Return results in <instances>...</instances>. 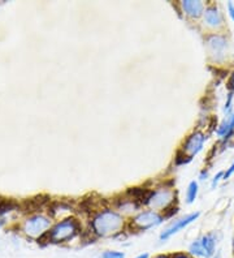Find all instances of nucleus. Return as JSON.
Wrapping results in <instances>:
<instances>
[{
	"instance_id": "a211bd4d",
	"label": "nucleus",
	"mask_w": 234,
	"mask_h": 258,
	"mask_svg": "<svg viewBox=\"0 0 234 258\" xmlns=\"http://www.w3.org/2000/svg\"><path fill=\"white\" fill-rule=\"evenodd\" d=\"M221 179H224V172H218L217 175L214 176V180H212V188H214L218 184V181Z\"/></svg>"
},
{
	"instance_id": "9d476101",
	"label": "nucleus",
	"mask_w": 234,
	"mask_h": 258,
	"mask_svg": "<svg viewBox=\"0 0 234 258\" xmlns=\"http://www.w3.org/2000/svg\"><path fill=\"white\" fill-rule=\"evenodd\" d=\"M203 19H204V23L207 26L212 27V29H218L220 26H222V22H224L222 13L220 12L217 5H214V4L206 7V11L203 13Z\"/></svg>"
},
{
	"instance_id": "5701e85b",
	"label": "nucleus",
	"mask_w": 234,
	"mask_h": 258,
	"mask_svg": "<svg viewBox=\"0 0 234 258\" xmlns=\"http://www.w3.org/2000/svg\"><path fill=\"white\" fill-rule=\"evenodd\" d=\"M152 258H171V254H157Z\"/></svg>"
},
{
	"instance_id": "2eb2a0df",
	"label": "nucleus",
	"mask_w": 234,
	"mask_h": 258,
	"mask_svg": "<svg viewBox=\"0 0 234 258\" xmlns=\"http://www.w3.org/2000/svg\"><path fill=\"white\" fill-rule=\"evenodd\" d=\"M190 160H191V158H189V156H187L186 154L182 151V150H178V151H177V154H176L175 162H176V164H178V166H181V164L189 163Z\"/></svg>"
},
{
	"instance_id": "1a4fd4ad",
	"label": "nucleus",
	"mask_w": 234,
	"mask_h": 258,
	"mask_svg": "<svg viewBox=\"0 0 234 258\" xmlns=\"http://www.w3.org/2000/svg\"><path fill=\"white\" fill-rule=\"evenodd\" d=\"M199 215H200V213H193V214L186 215V216H183V218L178 219V220H175L171 226L168 227L167 230H164L163 232H161V235H160V241H167L168 238L172 237L173 235H176L177 232H179V231L182 230V228H185V227L191 224L194 220H196V219L199 218Z\"/></svg>"
},
{
	"instance_id": "f257e3e1",
	"label": "nucleus",
	"mask_w": 234,
	"mask_h": 258,
	"mask_svg": "<svg viewBox=\"0 0 234 258\" xmlns=\"http://www.w3.org/2000/svg\"><path fill=\"white\" fill-rule=\"evenodd\" d=\"M125 224L124 216L117 211L104 209L93 216L90 228L97 237H111L121 232Z\"/></svg>"
},
{
	"instance_id": "aec40b11",
	"label": "nucleus",
	"mask_w": 234,
	"mask_h": 258,
	"mask_svg": "<svg viewBox=\"0 0 234 258\" xmlns=\"http://www.w3.org/2000/svg\"><path fill=\"white\" fill-rule=\"evenodd\" d=\"M228 12H229L230 19L234 21V3H232V1L228 3Z\"/></svg>"
},
{
	"instance_id": "4be33fe9",
	"label": "nucleus",
	"mask_w": 234,
	"mask_h": 258,
	"mask_svg": "<svg viewBox=\"0 0 234 258\" xmlns=\"http://www.w3.org/2000/svg\"><path fill=\"white\" fill-rule=\"evenodd\" d=\"M136 258H151V256H150L148 253H140V254H138Z\"/></svg>"
},
{
	"instance_id": "4468645a",
	"label": "nucleus",
	"mask_w": 234,
	"mask_h": 258,
	"mask_svg": "<svg viewBox=\"0 0 234 258\" xmlns=\"http://www.w3.org/2000/svg\"><path fill=\"white\" fill-rule=\"evenodd\" d=\"M97 258H125V253L118 250H104Z\"/></svg>"
},
{
	"instance_id": "dca6fc26",
	"label": "nucleus",
	"mask_w": 234,
	"mask_h": 258,
	"mask_svg": "<svg viewBox=\"0 0 234 258\" xmlns=\"http://www.w3.org/2000/svg\"><path fill=\"white\" fill-rule=\"evenodd\" d=\"M226 87L229 90V93L234 94V72L230 74L229 80H228V84H226Z\"/></svg>"
},
{
	"instance_id": "ddd939ff",
	"label": "nucleus",
	"mask_w": 234,
	"mask_h": 258,
	"mask_svg": "<svg viewBox=\"0 0 234 258\" xmlns=\"http://www.w3.org/2000/svg\"><path fill=\"white\" fill-rule=\"evenodd\" d=\"M198 191H199V185L196 181H191L187 187V192H186V202L187 203H193L198 195Z\"/></svg>"
},
{
	"instance_id": "423d86ee",
	"label": "nucleus",
	"mask_w": 234,
	"mask_h": 258,
	"mask_svg": "<svg viewBox=\"0 0 234 258\" xmlns=\"http://www.w3.org/2000/svg\"><path fill=\"white\" fill-rule=\"evenodd\" d=\"M50 227V219H47L46 216H42V215H35V216L27 219L25 222L23 231H25V234L31 236V237H37L39 240L43 235H46L51 230Z\"/></svg>"
},
{
	"instance_id": "0eeeda50",
	"label": "nucleus",
	"mask_w": 234,
	"mask_h": 258,
	"mask_svg": "<svg viewBox=\"0 0 234 258\" xmlns=\"http://www.w3.org/2000/svg\"><path fill=\"white\" fill-rule=\"evenodd\" d=\"M207 137L206 134L200 130H194L191 133L190 136L186 137V140L182 145V150L185 154H186L189 158H194L195 155H198L199 152L202 151L203 148H204V144H206Z\"/></svg>"
},
{
	"instance_id": "6ab92c4d",
	"label": "nucleus",
	"mask_w": 234,
	"mask_h": 258,
	"mask_svg": "<svg viewBox=\"0 0 234 258\" xmlns=\"http://www.w3.org/2000/svg\"><path fill=\"white\" fill-rule=\"evenodd\" d=\"M171 258H194V257H191L189 253H183V252H181V253L171 254Z\"/></svg>"
},
{
	"instance_id": "f03ea898",
	"label": "nucleus",
	"mask_w": 234,
	"mask_h": 258,
	"mask_svg": "<svg viewBox=\"0 0 234 258\" xmlns=\"http://www.w3.org/2000/svg\"><path fill=\"white\" fill-rule=\"evenodd\" d=\"M81 234V224L77 219L66 218L58 224H55L46 235H43L39 238V241H42L43 238H46L47 242H54V244H60V242H68L73 240L76 236Z\"/></svg>"
},
{
	"instance_id": "6e6552de",
	"label": "nucleus",
	"mask_w": 234,
	"mask_h": 258,
	"mask_svg": "<svg viewBox=\"0 0 234 258\" xmlns=\"http://www.w3.org/2000/svg\"><path fill=\"white\" fill-rule=\"evenodd\" d=\"M207 46L210 50V54L214 56L216 62H220L225 58L226 48H228V42L224 35L211 34L207 37Z\"/></svg>"
},
{
	"instance_id": "b1692460",
	"label": "nucleus",
	"mask_w": 234,
	"mask_h": 258,
	"mask_svg": "<svg viewBox=\"0 0 234 258\" xmlns=\"http://www.w3.org/2000/svg\"><path fill=\"white\" fill-rule=\"evenodd\" d=\"M212 258H222V256H221V253H220V252H217V253L214 254Z\"/></svg>"
},
{
	"instance_id": "20e7f679",
	"label": "nucleus",
	"mask_w": 234,
	"mask_h": 258,
	"mask_svg": "<svg viewBox=\"0 0 234 258\" xmlns=\"http://www.w3.org/2000/svg\"><path fill=\"white\" fill-rule=\"evenodd\" d=\"M175 199V192L172 188L161 187L157 188L155 191L150 192V194L147 195V198L144 201L143 205L148 206L151 210H167L168 207L172 206Z\"/></svg>"
},
{
	"instance_id": "9b49d317",
	"label": "nucleus",
	"mask_w": 234,
	"mask_h": 258,
	"mask_svg": "<svg viewBox=\"0 0 234 258\" xmlns=\"http://www.w3.org/2000/svg\"><path fill=\"white\" fill-rule=\"evenodd\" d=\"M181 7H182V11L191 19H198L206 11V4L198 0H183Z\"/></svg>"
},
{
	"instance_id": "7ed1b4c3",
	"label": "nucleus",
	"mask_w": 234,
	"mask_h": 258,
	"mask_svg": "<svg viewBox=\"0 0 234 258\" xmlns=\"http://www.w3.org/2000/svg\"><path fill=\"white\" fill-rule=\"evenodd\" d=\"M217 240L216 232L203 235L202 237L191 242L187 253L194 258H212L216 254Z\"/></svg>"
},
{
	"instance_id": "412c9836",
	"label": "nucleus",
	"mask_w": 234,
	"mask_h": 258,
	"mask_svg": "<svg viewBox=\"0 0 234 258\" xmlns=\"http://www.w3.org/2000/svg\"><path fill=\"white\" fill-rule=\"evenodd\" d=\"M207 177H208V170H203V171L200 172V175H199V179L206 180Z\"/></svg>"
},
{
	"instance_id": "f8f14e48",
	"label": "nucleus",
	"mask_w": 234,
	"mask_h": 258,
	"mask_svg": "<svg viewBox=\"0 0 234 258\" xmlns=\"http://www.w3.org/2000/svg\"><path fill=\"white\" fill-rule=\"evenodd\" d=\"M233 132H234V112L232 113V115H229L228 117H225L224 121H222L221 124H220V127L217 128V130H216V133H217L218 136L222 137L224 140L229 138V136Z\"/></svg>"
},
{
	"instance_id": "39448f33",
	"label": "nucleus",
	"mask_w": 234,
	"mask_h": 258,
	"mask_svg": "<svg viewBox=\"0 0 234 258\" xmlns=\"http://www.w3.org/2000/svg\"><path fill=\"white\" fill-rule=\"evenodd\" d=\"M163 222L164 216L163 215H160L157 211L146 210L139 213V214H136V216L133 218L132 222H130V226H132L134 230L146 231L150 230V228H154V227H157Z\"/></svg>"
},
{
	"instance_id": "f3484780",
	"label": "nucleus",
	"mask_w": 234,
	"mask_h": 258,
	"mask_svg": "<svg viewBox=\"0 0 234 258\" xmlns=\"http://www.w3.org/2000/svg\"><path fill=\"white\" fill-rule=\"evenodd\" d=\"M233 173H234V162L232 164H230V167L228 168V170H226L225 172H224V180L229 179L230 176L233 175Z\"/></svg>"
}]
</instances>
